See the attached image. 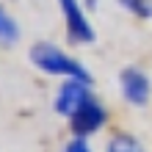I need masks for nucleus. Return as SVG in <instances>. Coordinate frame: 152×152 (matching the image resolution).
I'll use <instances>...</instances> for the list:
<instances>
[{"label": "nucleus", "mask_w": 152, "mask_h": 152, "mask_svg": "<svg viewBox=\"0 0 152 152\" xmlns=\"http://www.w3.org/2000/svg\"><path fill=\"white\" fill-rule=\"evenodd\" d=\"M119 86H122V94L130 105H147L149 102V91H152V83L149 77L136 66H124L119 72Z\"/></svg>", "instance_id": "nucleus-4"}, {"label": "nucleus", "mask_w": 152, "mask_h": 152, "mask_svg": "<svg viewBox=\"0 0 152 152\" xmlns=\"http://www.w3.org/2000/svg\"><path fill=\"white\" fill-rule=\"evenodd\" d=\"M64 152H91V147L86 144V138H72V141L64 147Z\"/></svg>", "instance_id": "nucleus-9"}, {"label": "nucleus", "mask_w": 152, "mask_h": 152, "mask_svg": "<svg viewBox=\"0 0 152 152\" xmlns=\"http://www.w3.org/2000/svg\"><path fill=\"white\" fill-rule=\"evenodd\" d=\"M105 119H108V113H105V108L100 102H88V105H83L72 119H69V127H72V133H75V138H88L91 133H97L105 124Z\"/></svg>", "instance_id": "nucleus-5"}, {"label": "nucleus", "mask_w": 152, "mask_h": 152, "mask_svg": "<svg viewBox=\"0 0 152 152\" xmlns=\"http://www.w3.org/2000/svg\"><path fill=\"white\" fill-rule=\"evenodd\" d=\"M94 97H91V83H86V80H64V86L58 88L56 94V113L61 116H72L83 108V105H88Z\"/></svg>", "instance_id": "nucleus-3"}, {"label": "nucleus", "mask_w": 152, "mask_h": 152, "mask_svg": "<svg viewBox=\"0 0 152 152\" xmlns=\"http://www.w3.org/2000/svg\"><path fill=\"white\" fill-rule=\"evenodd\" d=\"M31 64L42 69V72L47 75H58V77H72V80H86V83H91V75H88V69L80 64V61H75L72 56H66L61 47H56V44L50 42H39L31 47Z\"/></svg>", "instance_id": "nucleus-1"}, {"label": "nucleus", "mask_w": 152, "mask_h": 152, "mask_svg": "<svg viewBox=\"0 0 152 152\" xmlns=\"http://www.w3.org/2000/svg\"><path fill=\"white\" fill-rule=\"evenodd\" d=\"M108 152H147V149L141 147L133 136H124V133H119V136H113V138H111Z\"/></svg>", "instance_id": "nucleus-7"}, {"label": "nucleus", "mask_w": 152, "mask_h": 152, "mask_svg": "<svg viewBox=\"0 0 152 152\" xmlns=\"http://www.w3.org/2000/svg\"><path fill=\"white\" fill-rule=\"evenodd\" d=\"M61 6V17H64V28H66V36L69 42L75 44H91L97 39V33L88 22L86 11L80 8V0H58Z\"/></svg>", "instance_id": "nucleus-2"}, {"label": "nucleus", "mask_w": 152, "mask_h": 152, "mask_svg": "<svg viewBox=\"0 0 152 152\" xmlns=\"http://www.w3.org/2000/svg\"><path fill=\"white\" fill-rule=\"evenodd\" d=\"M17 39H20V22L0 6V44L11 47V44H17Z\"/></svg>", "instance_id": "nucleus-6"}, {"label": "nucleus", "mask_w": 152, "mask_h": 152, "mask_svg": "<svg viewBox=\"0 0 152 152\" xmlns=\"http://www.w3.org/2000/svg\"><path fill=\"white\" fill-rule=\"evenodd\" d=\"M119 3L127 8L130 14L141 17V20H149L152 17V0H119Z\"/></svg>", "instance_id": "nucleus-8"}]
</instances>
